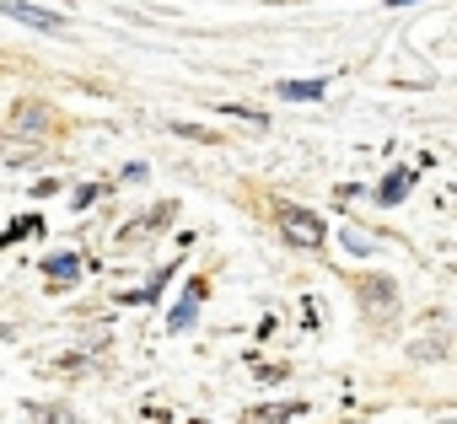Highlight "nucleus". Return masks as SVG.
<instances>
[{"label": "nucleus", "mask_w": 457, "mask_h": 424, "mask_svg": "<svg viewBox=\"0 0 457 424\" xmlns=\"http://www.w3.org/2000/svg\"><path fill=\"white\" fill-rule=\"evenodd\" d=\"M286 237L296 242V248H323V221L318 216H307V209H296V204H286Z\"/></svg>", "instance_id": "nucleus-1"}, {"label": "nucleus", "mask_w": 457, "mask_h": 424, "mask_svg": "<svg viewBox=\"0 0 457 424\" xmlns=\"http://www.w3.org/2000/svg\"><path fill=\"white\" fill-rule=\"evenodd\" d=\"M0 12L17 17V22H33V28H44V33H60V28H65L60 17H49V12H38V6H22V0H0Z\"/></svg>", "instance_id": "nucleus-2"}, {"label": "nucleus", "mask_w": 457, "mask_h": 424, "mask_svg": "<svg viewBox=\"0 0 457 424\" xmlns=\"http://www.w3.org/2000/svg\"><path fill=\"white\" fill-rule=\"evenodd\" d=\"M409 183H414V177H409V172H387V183H382V188H377V199H382V204H398V199H403V193H409Z\"/></svg>", "instance_id": "nucleus-3"}, {"label": "nucleus", "mask_w": 457, "mask_h": 424, "mask_svg": "<svg viewBox=\"0 0 457 424\" xmlns=\"http://www.w3.org/2000/svg\"><path fill=\"white\" fill-rule=\"evenodd\" d=\"M44 269H49V280H76V269H81V258H76V253H54V258H49Z\"/></svg>", "instance_id": "nucleus-4"}, {"label": "nucleus", "mask_w": 457, "mask_h": 424, "mask_svg": "<svg viewBox=\"0 0 457 424\" xmlns=\"http://www.w3.org/2000/svg\"><path fill=\"white\" fill-rule=\"evenodd\" d=\"M302 413V403H275V408H253L248 413V424H270V419H296Z\"/></svg>", "instance_id": "nucleus-5"}, {"label": "nucleus", "mask_w": 457, "mask_h": 424, "mask_svg": "<svg viewBox=\"0 0 457 424\" xmlns=\"http://www.w3.org/2000/svg\"><path fill=\"white\" fill-rule=\"evenodd\" d=\"M280 97H291V102H312V97H323V86H318V81H286Z\"/></svg>", "instance_id": "nucleus-6"}, {"label": "nucleus", "mask_w": 457, "mask_h": 424, "mask_svg": "<svg viewBox=\"0 0 457 424\" xmlns=\"http://www.w3.org/2000/svg\"><path fill=\"white\" fill-rule=\"evenodd\" d=\"M38 226H44L38 216H22V221H12V226H6V242H22V237H33Z\"/></svg>", "instance_id": "nucleus-7"}, {"label": "nucleus", "mask_w": 457, "mask_h": 424, "mask_svg": "<svg viewBox=\"0 0 457 424\" xmlns=\"http://www.w3.org/2000/svg\"><path fill=\"white\" fill-rule=\"evenodd\" d=\"M194 424H199V419H194Z\"/></svg>", "instance_id": "nucleus-8"}]
</instances>
